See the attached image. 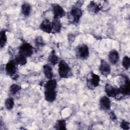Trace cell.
Masks as SVG:
<instances>
[{
    "mask_svg": "<svg viewBox=\"0 0 130 130\" xmlns=\"http://www.w3.org/2000/svg\"><path fill=\"white\" fill-rule=\"evenodd\" d=\"M31 10V7L29 3H24L21 5V13L24 16H28L30 15Z\"/></svg>",
    "mask_w": 130,
    "mask_h": 130,
    "instance_id": "obj_20",
    "label": "cell"
},
{
    "mask_svg": "<svg viewBox=\"0 0 130 130\" xmlns=\"http://www.w3.org/2000/svg\"><path fill=\"white\" fill-rule=\"evenodd\" d=\"M118 88L121 95L124 96L129 94L130 91V83L129 78L127 75H121L119 80V87Z\"/></svg>",
    "mask_w": 130,
    "mask_h": 130,
    "instance_id": "obj_2",
    "label": "cell"
},
{
    "mask_svg": "<svg viewBox=\"0 0 130 130\" xmlns=\"http://www.w3.org/2000/svg\"><path fill=\"white\" fill-rule=\"evenodd\" d=\"M57 87V81L55 79H49L45 84V90H55Z\"/></svg>",
    "mask_w": 130,
    "mask_h": 130,
    "instance_id": "obj_19",
    "label": "cell"
},
{
    "mask_svg": "<svg viewBox=\"0 0 130 130\" xmlns=\"http://www.w3.org/2000/svg\"><path fill=\"white\" fill-rule=\"evenodd\" d=\"M35 44L37 48H41L43 47L45 43L42 36H38L35 40Z\"/></svg>",
    "mask_w": 130,
    "mask_h": 130,
    "instance_id": "obj_26",
    "label": "cell"
},
{
    "mask_svg": "<svg viewBox=\"0 0 130 130\" xmlns=\"http://www.w3.org/2000/svg\"><path fill=\"white\" fill-rule=\"evenodd\" d=\"M111 105V101L108 96L104 95L100 98L99 101V106L101 110L104 111L109 110L110 109Z\"/></svg>",
    "mask_w": 130,
    "mask_h": 130,
    "instance_id": "obj_10",
    "label": "cell"
},
{
    "mask_svg": "<svg viewBox=\"0 0 130 130\" xmlns=\"http://www.w3.org/2000/svg\"><path fill=\"white\" fill-rule=\"evenodd\" d=\"M110 118L113 120V121H114L115 120L117 119V117L115 114V113L113 112V111H111L110 113Z\"/></svg>",
    "mask_w": 130,
    "mask_h": 130,
    "instance_id": "obj_29",
    "label": "cell"
},
{
    "mask_svg": "<svg viewBox=\"0 0 130 130\" xmlns=\"http://www.w3.org/2000/svg\"><path fill=\"white\" fill-rule=\"evenodd\" d=\"M58 72L61 78H67L70 76L71 69L68 63L64 60H61L58 62Z\"/></svg>",
    "mask_w": 130,
    "mask_h": 130,
    "instance_id": "obj_4",
    "label": "cell"
},
{
    "mask_svg": "<svg viewBox=\"0 0 130 130\" xmlns=\"http://www.w3.org/2000/svg\"><path fill=\"white\" fill-rule=\"evenodd\" d=\"M122 65L123 67L126 70H127L130 67V58L128 56H124L122 59Z\"/></svg>",
    "mask_w": 130,
    "mask_h": 130,
    "instance_id": "obj_27",
    "label": "cell"
},
{
    "mask_svg": "<svg viewBox=\"0 0 130 130\" xmlns=\"http://www.w3.org/2000/svg\"><path fill=\"white\" fill-rule=\"evenodd\" d=\"M99 71L103 75L108 76L111 73L110 65L105 60L101 59L99 66Z\"/></svg>",
    "mask_w": 130,
    "mask_h": 130,
    "instance_id": "obj_11",
    "label": "cell"
},
{
    "mask_svg": "<svg viewBox=\"0 0 130 130\" xmlns=\"http://www.w3.org/2000/svg\"><path fill=\"white\" fill-rule=\"evenodd\" d=\"M44 96L47 102L52 103L56 99V92L55 90H45Z\"/></svg>",
    "mask_w": 130,
    "mask_h": 130,
    "instance_id": "obj_14",
    "label": "cell"
},
{
    "mask_svg": "<svg viewBox=\"0 0 130 130\" xmlns=\"http://www.w3.org/2000/svg\"><path fill=\"white\" fill-rule=\"evenodd\" d=\"M120 126L121 128L123 129H129V123L125 120H122L120 122Z\"/></svg>",
    "mask_w": 130,
    "mask_h": 130,
    "instance_id": "obj_28",
    "label": "cell"
},
{
    "mask_svg": "<svg viewBox=\"0 0 130 130\" xmlns=\"http://www.w3.org/2000/svg\"><path fill=\"white\" fill-rule=\"evenodd\" d=\"M21 87L19 85L16 84H12L9 88V91L10 93L12 95H15L16 94L19 90H21Z\"/></svg>",
    "mask_w": 130,
    "mask_h": 130,
    "instance_id": "obj_25",
    "label": "cell"
},
{
    "mask_svg": "<svg viewBox=\"0 0 130 130\" xmlns=\"http://www.w3.org/2000/svg\"><path fill=\"white\" fill-rule=\"evenodd\" d=\"M5 106L6 108L8 110H12L14 106V101L12 98H8L5 102Z\"/></svg>",
    "mask_w": 130,
    "mask_h": 130,
    "instance_id": "obj_24",
    "label": "cell"
},
{
    "mask_svg": "<svg viewBox=\"0 0 130 130\" xmlns=\"http://www.w3.org/2000/svg\"><path fill=\"white\" fill-rule=\"evenodd\" d=\"M17 64L15 60H10L7 63L5 67V70L8 75L11 77H13L16 75Z\"/></svg>",
    "mask_w": 130,
    "mask_h": 130,
    "instance_id": "obj_8",
    "label": "cell"
},
{
    "mask_svg": "<svg viewBox=\"0 0 130 130\" xmlns=\"http://www.w3.org/2000/svg\"><path fill=\"white\" fill-rule=\"evenodd\" d=\"M100 82V76L94 73L93 72H90L86 79V84L89 89L94 90L96 87L99 86Z\"/></svg>",
    "mask_w": 130,
    "mask_h": 130,
    "instance_id": "obj_3",
    "label": "cell"
},
{
    "mask_svg": "<svg viewBox=\"0 0 130 130\" xmlns=\"http://www.w3.org/2000/svg\"><path fill=\"white\" fill-rule=\"evenodd\" d=\"M40 28L46 33L50 34L52 32L51 22L47 19L43 20L40 25Z\"/></svg>",
    "mask_w": 130,
    "mask_h": 130,
    "instance_id": "obj_12",
    "label": "cell"
},
{
    "mask_svg": "<svg viewBox=\"0 0 130 130\" xmlns=\"http://www.w3.org/2000/svg\"><path fill=\"white\" fill-rule=\"evenodd\" d=\"M87 9L89 13L92 15L97 14L101 9V7L94 1H90L87 7Z\"/></svg>",
    "mask_w": 130,
    "mask_h": 130,
    "instance_id": "obj_13",
    "label": "cell"
},
{
    "mask_svg": "<svg viewBox=\"0 0 130 130\" xmlns=\"http://www.w3.org/2000/svg\"><path fill=\"white\" fill-rule=\"evenodd\" d=\"M15 61L17 64L24 66L27 63V57L18 52L15 57Z\"/></svg>",
    "mask_w": 130,
    "mask_h": 130,
    "instance_id": "obj_21",
    "label": "cell"
},
{
    "mask_svg": "<svg viewBox=\"0 0 130 130\" xmlns=\"http://www.w3.org/2000/svg\"><path fill=\"white\" fill-rule=\"evenodd\" d=\"M105 91L108 97L116 98L121 94L118 88H116L109 83L106 84L105 86Z\"/></svg>",
    "mask_w": 130,
    "mask_h": 130,
    "instance_id": "obj_7",
    "label": "cell"
},
{
    "mask_svg": "<svg viewBox=\"0 0 130 130\" xmlns=\"http://www.w3.org/2000/svg\"><path fill=\"white\" fill-rule=\"evenodd\" d=\"M108 58L110 62L112 64H116L118 62L119 58L118 52L116 50H111L108 54Z\"/></svg>",
    "mask_w": 130,
    "mask_h": 130,
    "instance_id": "obj_15",
    "label": "cell"
},
{
    "mask_svg": "<svg viewBox=\"0 0 130 130\" xmlns=\"http://www.w3.org/2000/svg\"><path fill=\"white\" fill-rule=\"evenodd\" d=\"M51 23H52V31L55 33L60 32L61 29V23L60 19L53 18L52 21L51 22Z\"/></svg>",
    "mask_w": 130,
    "mask_h": 130,
    "instance_id": "obj_16",
    "label": "cell"
},
{
    "mask_svg": "<svg viewBox=\"0 0 130 130\" xmlns=\"http://www.w3.org/2000/svg\"><path fill=\"white\" fill-rule=\"evenodd\" d=\"M75 52L77 57L82 60L87 59L89 55L88 47L84 44H81L77 46L76 48Z\"/></svg>",
    "mask_w": 130,
    "mask_h": 130,
    "instance_id": "obj_5",
    "label": "cell"
},
{
    "mask_svg": "<svg viewBox=\"0 0 130 130\" xmlns=\"http://www.w3.org/2000/svg\"><path fill=\"white\" fill-rule=\"evenodd\" d=\"M7 42V37L6 35V31L3 29L0 32V47L3 48L6 45Z\"/></svg>",
    "mask_w": 130,
    "mask_h": 130,
    "instance_id": "obj_22",
    "label": "cell"
},
{
    "mask_svg": "<svg viewBox=\"0 0 130 130\" xmlns=\"http://www.w3.org/2000/svg\"><path fill=\"white\" fill-rule=\"evenodd\" d=\"M54 127L56 129H66V122L63 119H60L56 121Z\"/></svg>",
    "mask_w": 130,
    "mask_h": 130,
    "instance_id": "obj_23",
    "label": "cell"
},
{
    "mask_svg": "<svg viewBox=\"0 0 130 130\" xmlns=\"http://www.w3.org/2000/svg\"><path fill=\"white\" fill-rule=\"evenodd\" d=\"M35 48L28 43H22L19 48V53L23 54L26 57L31 56L34 52Z\"/></svg>",
    "mask_w": 130,
    "mask_h": 130,
    "instance_id": "obj_6",
    "label": "cell"
},
{
    "mask_svg": "<svg viewBox=\"0 0 130 130\" xmlns=\"http://www.w3.org/2000/svg\"><path fill=\"white\" fill-rule=\"evenodd\" d=\"M48 61L53 66L56 65L59 62V58L55 51L53 50L49 54L48 58Z\"/></svg>",
    "mask_w": 130,
    "mask_h": 130,
    "instance_id": "obj_18",
    "label": "cell"
},
{
    "mask_svg": "<svg viewBox=\"0 0 130 130\" xmlns=\"http://www.w3.org/2000/svg\"><path fill=\"white\" fill-rule=\"evenodd\" d=\"M43 69L44 75L47 79H51L53 78V72L51 67L49 64H44L43 67Z\"/></svg>",
    "mask_w": 130,
    "mask_h": 130,
    "instance_id": "obj_17",
    "label": "cell"
},
{
    "mask_svg": "<svg viewBox=\"0 0 130 130\" xmlns=\"http://www.w3.org/2000/svg\"><path fill=\"white\" fill-rule=\"evenodd\" d=\"M82 11L80 7L75 5L73 6L70 11L68 14V19L70 23L74 24H77L79 22L82 16Z\"/></svg>",
    "mask_w": 130,
    "mask_h": 130,
    "instance_id": "obj_1",
    "label": "cell"
},
{
    "mask_svg": "<svg viewBox=\"0 0 130 130\" xmlns=\"http://www.w3.org/2000/svg\"><path fill=\"white\" fill-rule=\"evenodd\" d=\"M52 11L53 13V18L60 19L66 15V12L63 8L57 4L53 5Z\"/></svg>",
    "mask_w": 130,
    "mask_h": 130,
    "instance_id": "obj_9",
    "label": "cell"
}]
</instances>
